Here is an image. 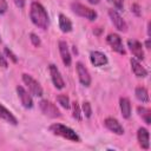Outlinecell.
Returning a JSON list of instances; mask_svg holds the SVG:
<instances>
[{
  "label": "cell",
  "instance_id": "obj_1",
  "mask_svg": "<svg viewBox=\"0 0 151 151\" xmlns=\"http://www.w3.org/2000/svg\"><path fill=\"white\" fill-rule=\"evenodd\" d=\"M29 17L32 22L38 26L39 28L46 29L48 27L50 20H48V14L46 12V9L44 8V6L37 1H33L31 4V9H29Z\"/></svg>",
  "mask_w": 151,
  "mask_h": 151
},
{
  "label": "cell",
  "instance_id": "obj_2",
  "mask_svg": "<svg viewBox=\"0 0 151 151\" xmlns=\"http://www.w3.org/2000/svg\"><path fill=\"white\" fill-rule=\"evenodd\" d=\"M50 131L53 133V134H57V136H60L63 138H66L71 142H80V138L79 136L68 126H65L63 124H59V123H55V124H52L50 126Z\"/></svg>",
  "mask_w": 151,
  "mask_h": 151
},
{
  "label": "cell",
  "instance_id": "obj_3",
  "mask_svg": "<svg viewBox=\"0 0 151 151\" xmlns=\"http://www.w3.org/2000/svg\"><path fill=\"white\" fill-rule=\"evenodd\" d=\"M71 8L72 11L78 14L79 17H83L85 19H88V20H96L97 19V12L90 7H86L81 4H72L71 5Z\"/></svg>",
  "mask_w": 151,
  "mask_h": 151
},
{
  "label": "cell",
  "instance_id": "obj_4",
  "mask_svg": "<svg viewBox=\"0 0 151 151\" xmlns=\"http://www.w3.org/2000/svg\"><path fill=\"white\" fill-rule=\"evenodd\" d=\"M39 107H40L41 112H42L45 116L50 117V118H59V117L61 116V113H60V111L58 110V107H57L53 103H51L50 100H46V99L41 100V101L39 103Z\"/></svg>",
  "mask_w": 151,
  "mask_h": 151
},
{
  "label": "cell",
  "instance_id": "obj_5",
  "mask_svg": "<svg viewBox=\"0 0 151 151\" xmlns=\"http://www.w3.org/2000/svg\"><path fill=\"white\" fill-rule=\"evenodd\" d=\"M22 80H24V83L27 85V87H28V90H29V92H31L32 94H34V96H37V97L42 96V87L40 86V84H39L32 76L24 73V74H22Z\"/></svg>",
  "mask_w": 151,
  "mask_h": 151
},
{
  "label": "cell",
  "instance_id": "obj_6",
  "mask_svg": "<svg viewBox=\"0 0 151 151\" xmlns=\"http://www.w3.org/2000/svg\"><path fill=\"white\" fill-rule=\"evenodd\" d=\"M106 41L107 44L112 47L113 51H116L117 53L119 54H125V48L123 46V42H122V38L116 34V33H110L106 38Z\"/></svg>",
  "mask_w": 151,
  "mask_h": 151
},
{
  "label": "cell",
  "instance_id": "obj_7",
  "mask_svg": "<svg viewBox=\"0 0 151 151\" xmlns=\"http://www.w3.org/2000/svg\"><path fill=\"white\" fill-rule=\"evenodd\" d=\"M109 15H110V18H111L112 24L114 25V27H116L118 31H120V32H126V31H127V25H126L125 20L120 17V14H119L117 11L110 9V11H109Z\"/></svg>",
  "mask_w": 151,
  "mask_h": 151
},
{
  "label": "cell",
  "instance_id": "obj_8",
  "mask_svg": "<svg viewBox=\"0 0 151 151\" xmlns=\"http://www.w3.org/2000/svg\"><path fill=\"white\" fill-rule=\"evenodd\" d=\"M48 70H50V74H51V79H52V81H53V85H54L58 90L64 88L65 81H64V79H63V77H61V74H60L58 67H57L55 65L51 64L50 67H48Z\"/></svg>",
  "mask_w": 151,
  "mask_h": 151
},
{
  "label": "cell",
  "instance_id": "obj_9",
  "mask_svg": "<svg viewBox=\"0 0 151 151\" xmlns=\"http://www.w3.org/2000/svg\"><path fill=\"white\" fill-rule=\"evenodd\" d=\"M129 48L132 52V54L138 59V60H143L144 59V51H143V45L136 40V39H130L127 41Z\"/></svg>",
  "mask_w": 151,
  "mask_h": 151
},
{
  "label": "cell",
  "instance_id": "obj_10",
  "mask_svg": "<svg viewBox=\"0 0 151 151\" xmlns=\"http://www.w3.org/2000/svg\"><path fill=\"white\" fill-rule=\"evenodd\" d=\"M76 67H77V73H78V77H79L80 83L84 86H88L91 84V76H90L88 70L81 63H77Z\"/></svg>",
  "mask_w": 151,
  "mask_h": 151
},
{
  "label": "cell",
  "instance_id": "obj_11",
  "mask_svg": "<svg viewBox=\"0 0 151 151\" xmlns=\"http://www.w3.org/2000/svg\"><path fill=\"white\" fill-rule=\"evenodd\" d=\"M104 124H105V126H106L110 131H112V132L116 133V134H119V136H120V134L124 133L123 126H122L120 123H119L117 119H114V118H111V117L106 118L105 122H104Z\"/></svg>",
  "mask_w": 151,
  "mask_h": 151
},
{
  "label": "cell",
  "instance_id": "obj_12",
  "mask_svg": "<svg viewBox=\"0 0 151 151\" xmlns=\"http://www.w3.org/2000/svg\"><path fill=\"white\" fill-rule=\"evenodd\" d=\"M17 92H18V96H19V98H20L21 104L24 105V107L31 109L33 106V100H32V97L28 94V92L22 86H18L17 87Z\"/></svg>",
  "mask_w": 151,
  "mask_h": 151
},
{
  "label": "cell",
  "instance_id": "obj_13",
  "mask_svg": "<svg viewBox=\"0 0 151 151\" xmlns=\"http://www.w3.org/2000/svg\"><path fill=\"white\" fill-rule=\"evenodd\" d=\"M90 60H91V64L99 67V66H104L107 64V58L104 53L99 52V51H93L91 52L90 54Z\"/></svg>",
  "mask_w": 151,
  "mask_h": 151
},
{
  "label": "cell",
  "instance_id": "obj_14",
  "mask_svg": "<svg viewBox=\"0 0 151 151\" xmlns=\"http://www.w3.org/2000/svg\"><path fill=\"white\" fill-rule=\"evenodd\" d=\"M137 139L139 143V146L144 150H147L150 146V142H149V131L145 127H139L138 132H137Z\"/></svg>",
  "mask_w": 151,
  "mask_h": 151
},
{
  "label": "cell",
  "instance_id": "obj_15",
  "mask_svg": "<svg viewBox=\"0 0 151 151\" xmlns=\"http://www.w3.org/2000/svg\"><path fill=\"white\" fill-rule=\"evenodd\" d=\"M58 46H59V52H60L61 60H63L64 65H65V66H70V65H71V54H70L67 44H66L65 41L60 40L59 44H58Z\"/></svg>",
  "mask_w": 151,
  "mask_h": 151
},
{
  "label": "cell",
  "instance_id": "obj_16",
  "mask_svg": "<svg viewBox=\"0 0 151 151\" xmlns=\"http://www.w3.org/2000/svg\"><path fill=\"white\" fill-rule=\"evenodd\" d=\"M130 63H131V68H132V72L134 73V76H137V77H139V78L146 77L147 71L142 66V64H140L137 59L132 58V59L130 60Z\"/></svg>",
  "mask_w": 151,
  "mask_h": 151
},
{
  "label": "cell",
  "instance_id": "obj_17",
  "mask_svg": "<svg viewBox=\"0 0 151 151\" xmlns=\"http://www.w3.org/2000/svg\"><path fill=\"white\" fill-rule=\"evenodd\" d=\"M0 119L5 120V122H7V123H9L12 125H17L18 124V120L13 116V113L1 104H0Z\"/></svg>",
  "mask_w": 151,
  "mask_h": 151
},
{
  "label": "cell",
  "instance_id": "obj_18",
  "mask_svg": "<svg viewBox=\"0 0 151 151\" xmlns=\"http://www.w3.org/2000/svg\"><path fill=\"white\" fill-rule=\"evenodd\" d=\"M119 105H120V111H122V114L124 118H130L131 116V104H130V100L125 97L120 98L119 100Z\"/></svg>",
  "mask_w": 151,
  "mask_h": 151
},
{
  "label": "cell",
  "instance_id": "obj_19",
  "mask_svg": "<svg viewBox=\"0 0 151 151\" xmlns=\"http://www.w3.org/2000/svg\"><path fill=\"white\" fill-rule=\"evenodd\" d=\"M59 27H60L61 32H64V33L71 32V29H72V22H71V20L66 15L59 14Z\"/></svg>",
  "mask_w": 151,
  "mask_h": 151
},
{
  "label": "cell",
  "instance_id": "obj_20",
  "mask_svg": "<svg viewBox=\"0 0 151 151\" xmlns=\"http://www.w3.org/2000/svg\"><path fill=\"white\" fill-rule=\"evenodd\" d=\"M134 94H136V98L142 101V103H147L149 101V93H147V90L143 86H138L134 91Z\"/></svg>",
  "mask_w": 151,
  "mask_h": 151
},
{
  "label": "cell",
  "instance_id": "obj_21",
  "mask_svg": "<svg viewBox=\"0 0 151 151\" xmlns=\"http://www.w3.org/2000/svg\"><path fill=\"white\" fill-rule=\"evenodd\" d=\"M137 111H138L139 116L144 119V122H145L146 124H150V123H151V111H150L149 109L143 107V106H139V107L137 109Z\"/></svg>",
  "mask_w": 151,
  "mask_h": 151
},
{
  "label": "cell",
  "instance_id": "obj_22",
  "mask_svg": "<svg viewBox=\"0 0 151 151\" xmlns=\"http://www.w3.org/2000/svg\"><path fill=\"white\" fill-rule=\"evenodd\" d=\"M57 101L64 107V109H68L70 107V99L66 94H59L57 96Z\"/></svg>",
  "mask_w": 151,
  "mask_h": 151
},
{
  "label": "cell",
  "instance_id": "obj_23",
  "mask_svg": "<svg viewBox=\"0 0 151 151\" xmlns=\"http://www.w3.org/2000/svg\"><path fill=\"white\" fill-rule=\"evenodd\" d=\"M72 107H73V117L77 119V120H81V111H80V107L78 105L77 101H74L72 104Z\"/></svg>",
  "mask_w": 151,
  "mask_h": 151
},
{
  "label": "cell",
  "instance_id": "obj_24",
  "mask_svg": "<svg viewBox=\"0 0 151 151\" xmlns=\"http://www.w3.org/2000/svg\"><path fill=\"white\" fill-rule=\"evenodd\" d=\"M83 111H84V114H85L86 118H90V117H91V114H92V109H91L90 103H87V101H84V103H83Z\"/></svg>",
  "mask_w": 151,
  "mask_h": 151
},
{
  "label": "cell",
  "instance_id": "obj_25",
  "mask_svg": "<svg viewBox=\"0 0 151 151\" xmlns=\"http://www.w3.org/2000/svg\"><path fill=\"white\" fill-rule=\"evenodd\" d=\"M29 39H31V42L34 45V46H40V39H39V37L37 35V34H34V33H31V35H29Z\"/></svg>",
  "mask_w": 151,
  "mask_h": 151
},
{
  "label": "cell",
  "instance_id": "obj_26",
  "mask_svg": "<svg viewBox=\"0 0 151 151\" xmlns=\"http://www.w3.org/2000/svg\"><path fill=\"white\" fill-rule=\"evenodd\" d=\"M5 53H6V55H7V57H9V58L12 59V61H13V63H17V61H18V58L15 57V54H14L11 50H8L7 47H5Z\"/></svg>",
  "mask_w": 151,
  "mask_h": 151
},
{
  "label": "cell",
  "instance_id": "obj_27",
  "mask_svg": "<svg viewBox=\"0 0 151 151\" xmlns=\"http://www.w3.org/2000/svg\"><path fill=\"white\" fill-rule=\"evenodd\" d=\"M7 8H8V6H7L6 0H0V14H4L7 11Z\"/></svg>",
  "mask_w": 151,
  "mask_h": 151
},
{
  "label": "cell",
  "instance_id": "obj_28",
  "mask_svg": "<svg viewBox=\"0 0 151 151\" xmlns=\"http://www.w3.org/2000/svg\"><path fill=\"white\" fill-rule=\"evenodd\" d=\"M110 2H112L118 9H122L123 8V2H124V0H109Z\"/></svg>",
  "mask_w": 151,
  "mask_h": 151
},
{
  "label": "cell",
  "instance_id": "obj_29",
  "mask_svg": "<svg viewBox=\"0 0 151 151\" xmlns=\"http://www.w3.org/2000/svg\"><path fill=\"white\" fill-rule=\"evenodd\" d=\"M0 66H1V67H4V68H7V66H8L6 58H5L1 53H0Z\"/></svg>",
  "mask_w": 151,
  "mask_h": 151
},
{
  "label": "cell",
  "instance_id": "obj_30",
  "mask_svg": "<svg viewBox=\"0 0 151 151\" xmlns=\"http://www.w3.org/2000/svg\"><path fill=\"white\" fill-rule=\"evenodd\" d=\"M14 2H15V5H17L19 8H22L24 5H25V0H14Z\"/></svg>",
  "mask_w": 151,
  "mask_h": 151
},
{
  "label": "cell",
  "instance_id": "obj_31",
  "mask_svg": "<svg viewBox=\"0 0 151 151\" xmlns=\"http://www.w3.org/2000/svg\"><path fill=\"white\" fill-rule=\"evenodd\" d=\"M87 1H88L90 4H92V5H97V4H98L100 0H87Z\"/></svg>",
  "mask_w": 151,
  "mask_h": 151
},
{
  "label": "cell",
  "instance_id": "obj_32",
  "mask_svg": "<svg viewBox=\"0 0 151 151\" xmlns=\"http://www.w3.org/2000/svg\"><path fill=\"white\" fill-rule=\"evenodd\" d=\"M145 46H146V48H150V40H149V39L146 40V42H145Z\"/></svg>",
  "mask_w": 151,
  "mask_h": 151
},
{
  "label": "cell",
  "instance_id": "obj_33",
  "mask_svg": "<svg viewBox=\"0 0 151 151\" xmlns=\"http://www.w3.org/2000/svg\"><path fill=\"white\" fill-rule=\"evenodd\" d=\"M0 42H1V38H0Z\"/></svg>",
  "mask_w": 151,
  "mask_h": 151
}]
</instances>
